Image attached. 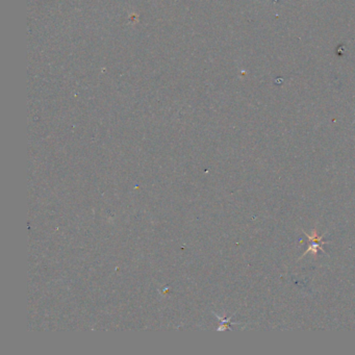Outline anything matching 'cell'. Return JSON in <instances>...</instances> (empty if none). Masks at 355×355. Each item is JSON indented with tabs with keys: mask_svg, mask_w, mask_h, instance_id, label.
Returning <instances> with one entry per match:
<instances>
[{
	"mask_svg": "<svg viewBox=\"0 0 355 355\" xmlns=\"http://www.w3.org/2000/svg\"><path fill=\"white\" fill-rule=\"evenodd\" d=\"M323 245H324V244H323V243H320V242L309 241V244H308V248H307V250H306V251H305L303 254L301 255V257H300L299 259L303 258V257H304L307 253H309V252H312V254H314V256H315V257H317V254H318V251H319V250H321L322 252H325V251H324V249H323V247H322Z\"/></svg>",
	"mask_w": 355,
	"mask_h": 355,
	"instance_id": "cell-1",
	"label": "cell"
}]
</instances>
